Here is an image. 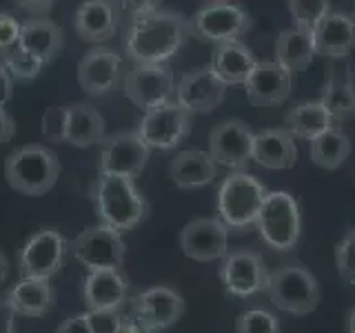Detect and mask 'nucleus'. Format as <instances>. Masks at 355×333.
I'll use <instances>...</instances> for the list:
<instances>
[{
    "instance_id": "obj_9",
    "label": "nucleus",
    "mask_w": 355,
    "mask_h": 333,
    "mask_svg": "<svg viewBox=\"0 0 355 333\" xmlns=\"http://www.w3.org/2000/svg\"><path fill=\"white\" fill-rule=\"evenodd\" d=\"M122 92L138 109L149 111L169 103L175 94V78L164 62H136L122 80Z\"/></svg>"
},
{
    "instance_id": "obj_20",
    "label": "nucleus",
    "mask_w": 355,
    "mask_h": 333,
    "mask_svg": "<svg viewBox=\"0 0 355 333\" xmlns=\"http://www.w3.org/2000/svg\"><path fill=\"white\" fill-rule=\"evenodd\" d=\"M73 29L85 42L100 44L118 29V7L114 0H85L73 16Z\"/></svg>"
},
{
    "instance_id": "obj_43",
    "label": "nucleus",
    "mask_w": 355,
    "mask_h": 333,
    "mask_svg": "<svg viewBox=\"0 0 355 333\" xmlns=\"http://www.w3.org/2000/svg\"><path fill=\"white\" fill-rule=\"evenodd\" d=\"M11 96H14V78L5 69V65H0V109L7 107Z\"/></svg>"
},
{
    "instance_id": "obj_35",
    "label": "nucleus",
    "mask_w": 355,
    "mask_h": 333,
    "mask_svg": "<svg viewBox=\"0 0 355 333\" xmlns=\"http://www.w3.org/2000/svg\"><path fill=\"white\" fill-rule=\"evenodd\" d=\"M236 333H280V320L266 309H249L238 316Z\"/></svg>"
},
{
    "instance_id": "obj_36",
    "label": "nucleus",
    "mask_w": 355,
    "mask_h": 333,
    "mask_svg": "<svg viewBox=\"0 0 355 333\" xmlns=\"http://www.w3.org/2000/svg\"><path fill=\"white\" fill-rule=\"evenodd\" d=\"M42 136L49 142H67V125H69V105L47 107L42 114Z\"/></svg>"
},
{
    "instance_id": "obj_3",
    "label": "nucleus",
    "mask_w": 355,
    "mask_h": 333,
    "mask_svg": "<svg viewBox=\"0 0 355 333\" xmlns=\"http://www.w3.org/2000/svg\"><path fill=\"white\" fill-rule=\"evenodd\" d=\"M60 176V160L42 144H27L11 151L5 160V178L22 196L38 198L51 191Z\"/></svg>"
},
{
    "instance_id": "obj_42",
    "label": "nucleus",
    "mask_w": 355,
    "mask_h": 333,
    "mask_svg": "<svg viewBox=\"0 0 355 333\" xmlns=\"http://www.w3.org/2000/svg\"><path fill=\"white\" fill-rule=\"evenodd\" d=\"M14 3L22 11L31 14V16H44V14H49V11H51V7L55 5V0H14Z\"/></svg>"
},
{
    "instance_id": "obj_12",
    "label": "nucleus",
    "mask_w": 355,
    "mask_h": 333,
    "mask_svg": "<svg viewBox=\"0 0 355 333\" xmlns=\"http://www.w3.org/2000/svg\"><path fill=\"white\" fill-rule=\"evenodd\" d=\"M67 240L55 229H40L25 242L18 255V271L22 278H44L58 273L67 258Z\"/></svg>"
},
{
    "instance_id": "obj_16",
    "label": "nucleus",
    "mask_w": 355,
    "mask_h": 333,
    "mask_svg": "<svg viewBox=\"0 0 355 333\" xmlns=\"http://www.w3.org/2000/svg\"><path fill=\"white\" fill-rule=\"evenodd\" d=\"M227 85L216 76L211 67L193 69L180 78L175 87V103L182 105L189 114H209L222 105Z\"/></svg>"
},
{
    "instance_id": "obj_47",
    "label": "nucleus",
    "mask_w": 355,
    "mask_h": 333,
    "mask_svg": "<svg viewBox=\"0 0 355 333\" xmlns=\"http://www.w3.org/2000/svg\"><path fill=\"white\" fill-rule=\"evenodd\" d=\"M7 271H9V264H7V258H5V253L0 251V284L5 282V278H7Z\"/></svg>"
},
{
    "instance_id": "obj_50",
    "label": "nucleus",
    "mask_w": 355,
    "mask_h": 333,
    "mask_svg": "<svg viewBox=\"0 0 355 333\" xmlns=\"http://www.w3.org/2000/svg\"><path fill=\"white\" fill-rule=\"evenodd\" d=\"M347 333H351V331H347Z\"/></svg>"
},
{
    "instance_id": "obj_14",
    "label": "nucleus",
    "mask_w": 355,
    "mask_h": 333,
    "mask_svg": "<svg viewBox=\"0 0 355 333\" xmlns=\"http://www.w3.org/2000/svg\"><path fill=\"white\" fill-rule=\"evenodd\" d=\"M103 142L105 144L103 151H100V173L136 178L149 162L151 149L138 136V131H120Z\"/></svg>"
},
{
    "instance_id": "obj_13",
    "label": "nucleus",
    "mask_w": 355,
    "mask_h": 333,
    "mask_svg": "<svg viewBox=\"0 0 355 333\" xmlns=\"http://www.w3.org/2000/svg\"><path fill=\"white\" fill-rule=\"evenodd\" d=\"M180 249L196 262L222 260L229 253V227L220 218H196L180 231Z\"/></svg>"
},
{
    "instance_id": "obj_7",
    "label": "nucleus",
    "mask_w": 355,
    "mask_h": 333,
    "mask_svg": "<svg viewBox=\"0 0 355 333\" xmlns=\"http://www.w3.org/2000/svg\"><path fill=\"white\" fill-rule=\"evenodd\" d=\"M251 29V16L233 0L207 3L191 18V33L207 42L222 44L240 40Z\"/></svg>"
},
{
    "instance_id": "obj_15",
    "label": "nucleus",
    "mask_w": 355,
    "mask_h": 333,
    "mask_svg": "<svg viewBox=\"0 0 355 333\" xmlns=\"http://www.w3.org/2000/svg\"><path fill=\"white\" fill-rule=\"evenodd\" d=\"M255 133L242 120H222L209 133V153L218 164L240 171L251 160Z\"/></svg>"
},
{
    "instance_id": "obj_44",
    "label": "nucleus",
    "mask_w": 355,
    "mask_h": 333,
    "mask_svg": "<svg viewBox=\"0 0 355 333\" xmlns=\"http://www.w3.org/2000/svg\"><path fill=\"white\" fill-rule=\"evenodd\" d=\"M14 309L7 302V296H0V333H14Z\"/></svg>"
},
{
    "instance_id": "obj_37",
    "label": "nucleus",
    "mask_w": 355,
    "mask_h": 333,
    "mask_svg": "<svg viewBox=\"0 0 355 333\" xmlns=\"http://www.w3.org/2000/svg\"><path fill=\"white\" fill-rule=\"evenodd\" d=\"M336 266L342 280L355 284V229L347 231V236L336 247Z\"/></svg>"
},
{
    "instance_id": "obj_11",
    "label": "nucleus",
    "mask_w": 355,
    "mask_h": 333,
    "mask_svg": "<svg viewBox=\"0 0 355 333\" xmlns=\"http://www.w3.org/2000/svg\"><path fill=\"white\" fill-rule=\"evenodd\" d=\"M271 271L266 269L262 255L258 251L240 249L231 251L222 258L220 280L225 284V291L236 298H251L269 287Z\"/></svg>"
},
{
    "instance_id": "obj_46",
    "label": "nucleus",
    "mask_w": 355,
    "mask_h": 333,
    "mask_svg": "<svg viewBox=\"0 0 355 333\" xmlns=\"http://www.w3.org/2000/svg\"><path fill=\"white\" fill-rule=\"evenodd\" d=\"M120 333H155V331L144 325L138 316H133V318H125V325H122Z\"/></svg>"
},
{
    "instance_id": "obj_5",
    "label": "nucleus",
    "mask_w": 355,
    "mask_h": 333,
    "mask_svg": "<svg viewBox=\"0 0 355 333\" xmlns=\"http://www.w3.org/2000/svg\"><path fill=\"white\" fill-rule=\"evenodd\" d=\"M260 238L275 251H291L302 236V214L288 191H269L255 220Z\"/></svg>"
},
{
    "instance_id": "obj_34",
    "label": "nucleus",
    "mask_w": 355,
    "mask_h": 333,
    "mask_svg": "<svg viewBox=\"0 0 355 333\" xmlns=\"http://www.w3.org/2000/svg\"><path fill=\"white\" fill-rule=\"evenodd\" d=\"M288 11L295 27L313 31L318 22L331 11V0H288Z\"/></svg>"
},
{
    "instance_id": "obj_25",
    "label": "nucleus",
    "mask_w": 355,
    "mask_h": 333,
    "mask_svg": "<svg viewBox=\"0 0 355 333\" xmlns=\"http://www.w3.org/2000/svg\"><path fill=\"white\" fill-rule=\"evenodd\" d=\"M169 176L178 189H200L216 180L218 162L211 158L209 151L187 149L171 160Z\"/></svg>"
},
{
    "instance_id": "obj_48",
    "label": "nucleus",
    "mask_w": 355,
    "mask_h": 333,
    "mask_svg": "<svg viewBox=\"0 0 355 333\" xmlns=\"http://www.w3.org/2000/svg\"><path fill=\"white\" fill-rule=\"evenodd\" d=\"M347 331L355 333V307L351 309V314H349V320H347Z\"/></svg>"
},
{
    "instance_id": "obj_26",
    "label": "nucleus",
    "mask_w": 355,
    "mask_h": 333,
    "mask_svg": "<svg viewBox=\"0 0 355 333\" xmlns=\"http://www.w3.org/2000/svg\"><path fill=\"white\" fill-rule=\"evenodd\" d=\"M255 62L258 60H255L253 51L247 47V44H242L240 40L216 44L214 56H211V69L216 71V76L227 87L247 83V78L251 76Z\"/></svg>"
},
{
    "instance_id": "obj_24",
    "label": "nucleus",
    "mask_w": 355,
    "mask_h": 333,
    "mask_svg": "<svg viewBox=\"0 0 355 333\" xmlns=\"http://www.w3.org/2000/svg\"><path fill=\"white\" fill-rule=\"evenodd\" d=\"M129 282L120 269L89 271L85 278L87 309H120L127 300Z\"/></svg>"
},
{
    "instance_id": "obj_21",
    "label": "nucleus",
    "mask_w": 355,
    "mask_h": 333,
    "mask_svg": "<svg viewBox=\"0 0 355 333\" xmlns=\"http://www.w3.org/2000/svg\"><path fill=\"white\" fill-rule=\"evenodd\" d=\"M315 51L329 58H344L355 51V16L329 11L313 29Z\"/></svg>"
},
{
    "instance_id": "obj_31",
    "label": "nucleus",
    "mask_w": 355,
    "mask_h": 333,
    "mask_svg": "<svg viewBox=\"0 0 355 333\" xmlns=\"http://www.w3.org/2000/svg\"><path fill=\"white\" fill-rule=\"evenodd\" d=\"M105 140V118L87 103L69 105V125H67V142L73 147H92Z\"/></svg>"
},
{
    "instance_id": "obj_39",
    "label": "nucleus",
    "mask_w": 355,
    "mask_h": 333,
    "mask_svg": "<svg viewBox=\"0 0 355 333\" xmlns=\"http://www.w3.org/2000/svg\"><path fill=\"white\" fill-rule=\"evenodd\" d=\"M20 27L22 22H18L11 14L7 11H0V49H11L18 44L20 38Z\"/></svg>"
},
{
    "instance_id": "obj_19",
    "label": "nucleus",
    "mask_w": 355,
    "mask_h": 333,
    "mask_svg": "<svg viewBox=\"0 0 355 333\" xmlns=\"http://www.w3.org/2000/svg\"><path fill=\"white\" fill-rule=\"evenodd\" d=\"M184 314V298L171 287H151L136 298V316L153 331L173 327Z\"/></svg>"
},
{
    "instance_id": "obj_29",
    "label": "nucleus",
    "mask_w": 355,
    "mask_h": 333,
    "mask_svg": "<svg viewBox=\"0 0 355 333\" xmlns=\"http://www.w3.org/2000/svg\"><path fill=\"white\" fill-rule=\"evenodd\" d=\"M320 103L324 105L329 116L342 122L355 116V80L353 71L347 69L344 74H338L336 69H329L327 80L322 85Z\"/></svg>"
},
{
    "instance_id": "obj_30",
    "label": "nucleus",
    "mask_w": 355,
    "mask_h": 333,
    "mask_svg": "<svg viewBox=\"0 0 355 333\" xmlns=\"http://www.w3.org/2000/svg\"><path fill=\"white\" fill-rule=\"evenodd\" d=\"M284 129L295 138L313 140L320 133L336 127V120L329 116V111L320 100H309V103H297L284 118Z\"/></svg>"
},
{
    "instance_id": "obj_41",
    "label": "nucleus",
    "mask_w": 355,
    "mask_h": 333,
    "mask_svg": "<svg viewBox=\"0 0 355 333\" xmlns=\"http://www.w3.org/2000/svg\"><path fill=\"white\" fill-rule=\"evenodd\" d=\"M162 0H120V5L125 11H129L131 16H140V14H147V11L153 9H160Z\"/></svg>"
},
{
    "instance_id": "obj_17",
    "label": "nucleus",
    "mask_w": 355,
    "mask_h": 333,
    "mask_svg": "<svg viewBox=\"0 0 355 333\" xmlns=\"http://www.w3.org/2000/svg\"><path fill=\"white\" fill-rule=\"evenodd\" d=\"M122 78V58L114 49L96 44L78 62V85L89 96H105Z\"/></svg>"
},
{
    "instance_id": "obj_2",
    "label": "nucleus",
    "mask_w": 355,
    "mask_h": 333,
    "mask_svg": "<svg viewBox=\"0 0 355 333\" xmlns=\"http://www.w3.org/2000/svg\"><path fill=\"white\" fill-rule=\"evenodd\" d=\"M94 205L103 225L116 231H129L147 218L149 205L133 185V178L100 173L94 185Z\"/></svg>"
},
{
    "instance_id": "obj_8",
    "label": "nucleus",
    "mask_w": 355,
    "mask_h": 333,
    "mask_svg": "<svg viewBox=\"0 0 355 333\" xmlns=\"http://www.w3.org/2000/svg\"><path fill=\"white\" fill-rule=\"evenodd\" d=\"M191 116L182 105L169 100L144 111L136 131L149 149H175L191 131Z\"/></svg>"
},
{
    "instance_id": "obj_45",
    "label": "nucleus",
    "mask_w": 355,
    "mask_h": 333,
    "mask_svg": "<svg viewBox=\"0 0 355 333\" xmlns=\"http://www.w3.org/2000/svg\"><path fill=\"white\" fill-rule=\"evenodd\" d=\"M16 133V122L7 109H0V144L9 142Z\"/></svg>"
},
{
    "instance_id": "obj_18",
    "label": "nucleus",
    "mask_w": 355,
    "mask_h": 333,
    "mask_svg": "<svg viewBox=\"0 0 355 333\" xmlns=\"http://www.w3.org/2000/svg\"><path fill=\"white\" fill-rule=\"evenodd\" d=\"M249 103L255 107H277L293 89V71L275 60H258L244 83Z\"/></svg>"
},
{
    "instance_id": "obj_40",
    "label": "nucleus",
    "mask_w": 355,
    "mask_h": 333,
    "mask_svg": "<svg viewBox=\"0 0 355 333\" xmlns=\"http://www.w3.org/2000/svg\"><path fill=\"white\" fill-rule=\"evenodd\" d=\"M55 333H94V331L89 327L87 314H78V316L67 318L62 325L55 329Z\"/></svg>"
},
{
    "instance_id": "obj_32",
    "label": "nucleus",
    "mask_w": 355,
    "mask_h": 333,
    "mask_svg": "<svg viewBox=\"0 0 355 333\" xmlns=\"http://www.w3.org/2000/svg\"><path fill=\"white\" fill-rule=\"evenodd\" d=\"M351 155V138L338 125L311 140V160L327 171H336Z\"/></svg>"
},
{
    "instance_id": "obj_6",
    "label": "nucleus",
    "mask_w": 355,
    "mask_h": 333,
    "mask_svg": "<svg viewBox=\"0 0 355 333\" xmlns=\"http://www.w3.org/2000/svg\"><path fill=\"white\" fill-rule=\"evenodd\" d=\"M271 302L291 316H306L320 305V284L302 264H282L269 275L266 287Z\"/></svg>"
},
{
    "instance_id": "obj_27",
    "label": "nucleus",
    "mask_w": 355,
    "mask_h": 333,
    "mask_svg": "<svg viewBox=\"0 0 355 333\" xmlns=\"http://www.w3.org/2000/svg\"><path fill=\"white\" fill-rule=\"evenodd\" d=\"M313 31L302 27H291L280 31L275 40V62L286 67L288 71H304L315 58Z\"/></svg>"
},
{
    "instance_id": "obj_33",
    "label": "nucleus",
    "mask_w": 355,
    "mask_h": 333,
    "mask_svg": "<svg viewBox=\"0 0 355 333\" xmlns=\"http://www.w3.org/2000/svg\"><path fill=\"white\" fill-rule=\"evenodd\" d=\"M3 65L5 69L11 74V78L18 83H31L36 80V78L40 76V71L44 69V62L38 60L36 56L27 53L22 47H11L7 49L5 58H3Z\"/></svg>"
},
{
    "instance_id": "obj_38",
    "label": "nucleus",
    "mask_w": 355,
    "mask_h": 333,
    "mask_svg": "<svg viewBox=\"0 0 355 333\" xmlns=\"http://www.w3.org/2000/svg\"><path fill=\"white\" fill-rule=\"evenodd\" d=\"M87 320L94 333H120L125 325L120 309H92L87 311Z\"/></svg>"
},
{
    "instance_id": "obj_4",
    "label": "nucleus",
    "mask_w": 355,
    "mask_h": 333,
    "mask_svg": "<svg viewBox=\"0 0 355 333\" xmlns=\"http://www.w3.org/2000/svg\"><path fill=\"white\" fill-rule=\"evenodd\" d=\"M266 187L249 171H231L218 189V214L229 229H247L255 225Z\"/></svg>"
},
{
    "instance_id": "obj_1",
    "label": "nucleus",
    "mask_w": 355,
    "mask_h": 333,
    "mask_svg": "<svg viewBox=\"0 0 355 333\" xmlns=\"http://www.w3.org/2000/svg\"><path fill=\"white\" fill-rule=\"evenodd\" d=\"M191 36V20L178 11L153 9L131 16L122 38L125 53L133 62H166Z\"/></svg>"
},
{
    "instance_id": "obj_49",
    "label": "nucleus",
    "mask_w": 355,
    "mask_h": 333,
    "mask_svg": "<svg viewBox=\"0 0 355 333\" xmlns=\"http://www.w3.org/2000/svg\"><path fill=\"white\" fill-rule=\"evenodd\" d=\"M207 3H220V0H207Z\"/></svg>"
},
{
    "instance_id": "obj_22",
    "label": "nucleus",
    "mask_w": 355,
    "mask_h": 333,
    "mask_svg": "<svg viewBox=\"0 0 355 333\" xmlns=\"http://www.w3.org/2000/svg\"><path fill=\"white\" fill-rule=\"evenodd\" d=\"M251 160L271 171L291 169L297 162V147H295L293 136L286 129L258 131L253 136Z\"/></svg>"
},
{
    "instance_id": "obj_28",
    "label": "nucleus",
    "mask_w": 355,
    "mask_h": 333,
    "mask_svg": "<svg viewBox=\"0 0 355 333\" xmlns=\"http://www.w3.org/2000/svg\"><path fill=\"white\" fill-rule=\"evenodd\" d=\"M7 302L18 316L42 318L49 314V309L53 305L51 284L44 278H22L7 293Z\"/></svg>"
},
{
    "instance_id": "obj_10",
    "label": "nucleus",
    "mask_w": 355,
    "mask_h": 333,
    "mask_svg": "<svg viewBox=\"0 0 355 333\" xmlns=\"http://www.w3.org/2000/svg\"><path fill=\"white\" fill-rule=\"evenodd\" d=\"M73 258L85 264L89 271L98 269H120L125 262L127 244L120 231L100 222L98 227H87L71 242Z\"/></svg>"
},
{
    "instance_id": "obj_23",
    "label": "nucleus",
    "mask_w": 355,
    "mask_h": 333,
    "mask_svg": "<svg viewBox=\"0 0 355 333\" xmlns=\"http://www.w3.org/2000/svg\"><path fill=\"white\" fill-rule=\"evenodd\" d=\"M64 44V31L53 20L33 16L27 22H22L18 47H22L27 53L36 56L38 60L49 65L53 58H58Z\"/></svg>"
}]
</instances>
